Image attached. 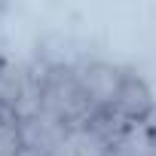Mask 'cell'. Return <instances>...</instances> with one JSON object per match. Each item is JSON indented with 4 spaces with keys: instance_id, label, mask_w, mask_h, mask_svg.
<instances>
[{
    "instance_id": "2",
    "label": "cell",
    "mask_w": 156,
    "mask_h": 156,
    "mask_svg": "<svg viewBox=\"0 0 156 156\" xmlns=\"http://www.w3.org/2000/svg\"><path fill=\"white\" fill-rule=\"evenodd\" d=\"M113 107H116V113H119L122 119H144V116L153 110V95H150V89H147L144 80L126 76V80H122V89H119V95H116V101H113Z\"/></svg>"
},
{
    "instance_id": "1",
    "label": "cell",
    "mask_w": 156,
    "mask_h": 156,
    "mask_svg": "<svg viewBox=\"0 0 156 156\" xmlns=\"http://www.w3.org/2000/svg\"><path fill=\"white\" fill-rule=\"evenodd\" d=\"M76 80H80L83 95L92 101V107H98V104H101V107H113V101H116V95H119V89H122V80H126V76H122L116 67L95 61V64H86V67L76 70Z\"/></svg>"
}]
</instances>
